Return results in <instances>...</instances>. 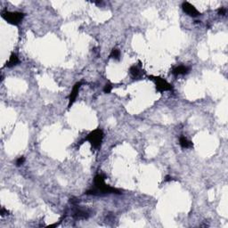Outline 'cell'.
<instances>
[{"label": "cell", "mask_w": 228, "mask_h": 228, "mask_svg": "<svg viewBox=\"0 0 228 228\" xmlns=\"http://www.w3.org/2000/svg\"><path fill=\"white\" fill-rule=\"evenodd\" d=\"M103 138V131L100 128H98V129H95L93 132H91L88 135V136L86 137V140L90 142L91 145L94 148L97 149V148H99L100 145H101Z\"/></svg>", "instance_id": "3"}, {"label": "cell", "mask_w": 228, "mask_h": 228, "mask_svg": "<svg viewBox=\"0 0 228 228\" xmlns=\"http://www.w3.org/2000/svg\"><path fill=\"white\" fill-rule=\"evenodd\" d=\"M171 180H172V178H171V177H169V176H167V177H166L165 181H167V182H168V181H171Z\"/></svg>", "instance_id": "16"}, {"label": "cell", "mask_w": 228, "mask_h": 228, "mask_svg": "<svg viewBox=\"0 0 228 228\" xmlns=\"http://www.w3.org/2000/svg\"><path fill=\"white\" fill-rule=\"evenodd\" d=\"M24 161H25L24 157H21V158H19V159L17 160L16 164H17V166H21V165H22V164L24 163Z\"/></svg>", "instance_id": "14"}, {"label": "cell", "mask_w": 228, "mask_h": 228, "mask_svg": "<svg viewBox=\"0 0 228 228\" xmlns=\"http://www.w3.org/2000/svg\"><path fill=\"white\" fill-rule=\"evenodd\" d=\"M120 56H121V52L119 49H116V48H113L112 50V53L110 55V57L111 58H113V59H117L119 60L120 59Z\"/></svg>", "instance_id": "12"}, {"label": "cell", "mask_w": 228, "mask_h": 228, "mask_svg": "<svg viewBox=\"0 0 228 228\" xmlns=\"http://www.w3.org/2000/svg\"><path fill=\"white\" fill-rule=\"evenodd\" d=\"M226 10L225 8H220L218 10V14H220V15H224V14H226Z\"/></svg>", "instance_id": "15"}, {"label": "cell", "mask_w": 228, "mask_h": 228, "mask_svg": "<svg viewBox=\"0 0 228 228\" xmlns=\"http://www.w3.org/2000/svg\"><path fill=\"white\" fill-rule=\"evenodd\" d=\"M130 73H131V75H132L133 78H139V77H141V75H142L141 70H140L139 67L136 66V65H134V66H132V67L130 68Z\"/></svg>", "instance_id": "10"}, {"label": "cell", "mask_w": 228, "mask_h": 228, "mask_svg": "<svg viewBox=\"0 0 228 228\" xmlns=\"http://www.w3.org/2000/svg\"><path fill=\"white\" fill-rule=\"evenodd\" d=\"M112 85H110V84H107L105 86H104V88H103V91L107 94H109V93L112 91Z\"/></svg>", "instance_id": "13"}, {"label": "cell", "mask_w": 228, "mask_h": 228, "mask_svg": "<svg viewBox=\"0 0 228 228\" xmlns=\"http://www.w3.org/2000/svg\"><path fill=\"white\" fill-rule=\"evenodd\" d=\"M151 78V79H153L156 83V88L158 91L160 92H164V91H170L173 89V86L169 83L167 82L165 79L163 78H160V77H152L151 76L149 77V78Z\"/></svg>", "instance_id": "4"}, {"label": "cell", "mask_w": 228, "mask_h": 228, "mask_svg": "<svg viewBox=\"0 0 228 228\" xmlns=\"http://www.w3.org/2000/svg\"><path fill=\"white\" fill-rule=\"evenodd\" d=\"M19 57L17 56L16 54H13L10 58H9V61L7 62V67H13L14 65H16L17 64H19Z\"/></svg>", "instance_id": "9"}, {"label": "cell", "mask_w": 228, "mask_h": 228, "mask_svg": "<svg viewBox=\"0 0 228 228\" xmlns=\"http://www.w3.org/2000/svg\"><path fill=\"white\" fill-rule=\"evenodd\" d=\"M189 71H190L189 67L184 66V65H180V66L176 67V68L173 70L172 73H173L174 75H176V76H178V75H185V74H187V73L189 72Z\"/></svg>", "instance_id": "7"}, {"label": "cell", "mask_w": 228, "mask_h": 228, "mask_svg": "<svg viewBox=\"0 0 228 228\" xmlns=\"http://www.w3.org/2000/svg\"><path fill=\"white\" fill-rule=\"evenodd\" d=\"M94 189L87 191L86 194L97 195L100 193H121V191L107 185L104 182V177L103 175H97L94 178Z\"/></svg>", "instance_id": "1"}, {"label": "cell", "mask_w": 228, "mask_h": 228, "mask_svg": "<svg viewBox=\"0 0 228 228\" xmlns=\"http://www.w3.org/2000/svg\"><path fill=\"white\" fill-rule=\"evenodd\" d=\"M82 85V82H78L76 85L73 86L72 88V91H71V94L69 96V107H71V105L75 102V100L77 98V95L78 94V90H79V87Z\"/></svg>", "instance_id": "6"}, {"label": "cell", "mask_w": 228, "mask_h": 228, "mask_svg": "<svg viewBox=\"0 0 228 228\" xmlns=\"http://www.w3.org/2000/svg\"><path fill=\"white\" fill-rule=\"evenodd\" d=\"M2 17L9 23L13 25H18L23 19L24 14L20 12H7L5 11L2 13Z\"/></svg>", "instance_id": "2"}, {"label": "cell", "mask_w": 228, "mask_h": 228, "mask_svg": "<svg viewBox=\"0 0 228 228\" xmlns=\"http://www.w3.org/2000/svg\"><path fill=\"white\" fill-rule=\"evenodd\" d=\"M179 142H180V145H181L183 148L187 149V148H191V147H192V142H190L187 138H185V136H181Z\"/></svg>", "instance_id": "11"}, {"label": "cell", "mask_w": 228, "mask_h": 228, "mask_svg": "<svg viewBox=\"0 0 228 228\" xmlns=\"http://www.w3.org/2000/svg\"><path fill=\"white\" fill-rule=\"evenodd\" d=\"M182 8H183V10H184L185 14H187L188 15L192 16V17H196V16L200 15L199 11L188 2H184L183 5H182Z\"/></svg>", "instance_id": "5"}, {"label": "cell", "mask_w": 228, "mask_h": 228, "mask_svg": "<svg viewBox=\"0 0 228 228\" xmlns=\"http://www.w3.org/2000/svg\"><path fill=\"white\" fill-rule=\"evenodd\" d=\"M73 217L75 218H78V219H80V218H87L89 217L88 213L86 211V210H83V209H80V208H76L75 211H74V214H73Z\"/></svg>", "instance_id": "8"}]
</instances>
